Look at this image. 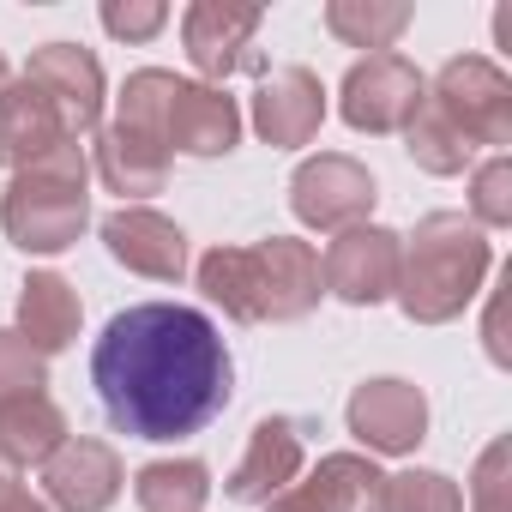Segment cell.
<instances>
[{
    "label": "cell",
    "mask_w": 512,
    "mask_h": 512,
    "mask_svg": "<svg viewBox=\"0 0 512 512\" xmlns=\"http://www.w3.org/2000/svg\"><path fill=\"white\" fill-rule=\"evenodd\" d=\"M0 512H49V506L19 482V470H13L7 458H0Z\"/></svg>",
    "instance_id": "obj_30"
},
{
    "label": "cell",
    "mask_w": 512,
    "mask_h": 512,
    "mask_svg": "<svg viewBox=\"0 0 512 512\" xmlns=\"http://www.w3.org/2000/svg\"><path fill=\"white\" fill-rule=\"evenodd\" d=\"M488 266H494L488 235L464 211H434V217L416 223V235L404 247L392 296H398V308L416 326H446V320H458L476 302Z\"/></svg>",
    "instance_id": "obj_3"
},
{
    "label": "cell",
    "mask_w": 512,
    "mask_h": 512,
    "mask_svg": "<svg viewBox=\"0 0 512 512\" xmlns=\"http://www.w3.org/2000/svg\"><path fill=\"white\" fill-rule=\"evenodd\" d=\"M374 199H380V193H374V175H368L356 157H338V151L308 157V163L296 169V181H290L296 217H302L308 229H332V235L368 223Z\"/></svg>",
    "instance_id": "obj_7"
},
{
    "label": "cell",
    "mask_w": 512,
    "mask_h": 512,
    "mask_svg": "<svg viewBox=\"0 0 512 512\" xmlns=\"http://www.w3.org/2000/svg\"><path fill=\"white\" fill-rule=\"evenodd\" d=\"M260 7H241V0H199L181 19V37H187V61L205 73V79H229L235 67H247V43L260 31Z\"/></svg>",
    "instance_id": "obj_16"
},
{
    "label": "cell",
    "mask_w": 512,
    "mask_h": 512,
    "mask_svg": "<svg viewBox=\"0 0 512 512\" xmlns=\"http://www.w3.org/2000/svg\"><path fill=\"white\" fill-rule=\"evenodd\" d=\"M235 139H241L235 97L217 91V85L175 79L169 109H163V145H169V157L175 151H187V157H223V151H235Z\"/></svg>",
    "instance_id": "obj_12"
},
{
    "label": "cell",
    "mask_w": 512,
    "mask_h": 512,
    "mask_svg": "<svg viewBox=\"0 0 512 512\" xmlns=\"http://www.w3.org/2000/svg\"><path fill=\"white\" fill-rule=\"evenodd\" d=\"M25 79L61 109V121H67L73 139L97 127V115H103V67H97L91 49H79V43H49V49L31 55Z\"/></svg>",
    "instance_id": "obj_13"
},
{
    "label": "cell",
    "mask_w": 512,
    "mask_h": 512,
    "mask_svg": "<svg viewBox=\"0 0 512 512\" xmlns=\"http://www.w3.org/2000/svg\"><path fill=\"white\" fill-rule=\"evenodd\" d=\"M61 145H79L61 121V109L31 85V79H13L7 91H0V163H13V169H31L43 163L49 151Z\"/></svg>",
    "instance_id": "obj_17"
},
{
    "label": "cell",
    "mask_w": 512,
    "mask_h": 512,
    "mask_svg": "<svg viewBox=\"0 0 512 512\" xmlns=\"http://www.w3.org/2000/svg\"><path fill=\"white\" fill-rule=\"evenodd\" d=\"M19 338L37 350V356H55L79 338V290L55 272H37L25 278V296H19Z\"/></svg>",
    "instance_id": "obj_20"
},
{
    "label": "cell",
    "mask_w": 512,
    "mask_h": 512,
    "mask_svg": "<svg viewBox=\"0 0 512 512\" xmlns=\"http://www.w3.org/2000/svg\"><path fill=\"white\" fill-rule=\"evenodd\" d=\"M43 386H49L43 356H37L19 332H0V410L19 404V398H37Z\"/></svg>",
    "instance_id": "obj_26"
},
{
    "label": "cell",
    "mask_w": 512,
    "mask_h": 512,
    "mask_svg": "<svg viewBox=\"0 0 512 512\" xmlns=\"http://www.w3.org/2000/svg\"><path fill=\"white\" fill-rule=\"evenodd\" d=\"M121 482H127V470H121L115 446L85 440V434H67L61 452L43 464V488L61 512H103V506H115Z\"/></svg>",
    "instance_id": "obj_15"
},
{
    "label": "cell",
    "mask_w": 512,
    "mask_h": 512,
    "mask_svg": "<svg viewBox=\"0 0 512 512\" xmlns=\"http://www.w3.org/2000/svg\"><path fill=\"white\" fill-rule=\"evenodd\" d=\"M91 386L133 440H187L229 404L223 332L181 302H139L91 350Z\"/></svg>",
    "instance_id": "obj_1"
},
{
    "label": "cell",
    "mask_w": 512,
    "mask_h": 512,
    "mask_svg": "<svg viewBox=\"0 0 512 512\" xmlns=\"http://www.w3.org/2000/svg\"><path fill=\"white\" fill-rule=\"evenodd\" d=\"M133 500L145 512H205L211 500V470L199 458H157L133 476Z\"/></svg>",
    "instance_id": "obj_22"
},
{
    "label": "cell",
    "mask_w": 512,
    "mask_h": 512,
    "mask_svg": "<svg viewBox=\"0 0 512 512\" xmlns=\"http://www.w3.org/2000/svg\"><path fill=\"white\" fill-rule=\"evenodd\" d=\"M302 458H308V428L296 416H266L260 428L247 434V452L229 470L223 494L241 500V506H266L272 494H284L302 476Z\"/></svg>",
    "instance_id": "obj_9"
},
{
    "label": "cell",
    "mask_w": 512,
    "mask_h": 512,
    "mask_svg": "<svg viewBox=\"0 0 512 512\" xmlns=\"http://www.w3.org/2000/svg\"><path fill=\"white\" fill-rule=\"evenodd\" d=\"M97 175L121 199L163 193V181H169V145L151 139V133H139V127H127V121H109L97 133Z\"/></svg>",
    "instance_id": "obj_19"
},
{
    "label": "cell",
    "mask_w": 512,
    "mask_h": 512,
    "mask_svg": "<svg viewBox=\"0 0 512 512\" xmlns=\"http://www.w3.org/2000/svg\"><path fill=\"white\" fill-rule=\"evenodd\" d=\"M7 85H13V79H7V61H0V91H7Z\"/></svg>",
    "instance_id": "obj_31"
},
{
    "label": "cell",
    "mask_w": 512,
    "mask_h": 512,
    "mask_svg": "<svg viewBox=\"0 0 512 512\" xmlns=\"http://www.w3.org/2000/svg\"><path fill=\"white\" fill-rule=\"evenodd\" d=\"M103 247L139 278H157V284H175L187 272V235L151 211V205H121L103 217Z\"/></svg>",
    "instance_id": "obj_11"
},
{
    "label": "cell",
    "mask_w": 512,
    "mask_h": 512,
    "mask_svg": "<svg viewBox=\"0 0 512 512\" xmlns=\"http://www.w3.org/2000/svg\"><path fill=\"white\" fill-rule=\"evenodd\" d=\"M404 145H410V157L428 169V175H458L464 163H470V145L440 121V109L422 97V109L410 115V127H404Z\"/></svg>",
    "instance_id": "obj_24"
},
{
    "label": "cell",
    "mask_w": 512,
    "mask_h": 512,
    "mask_svg": "<svg viewBox=\"0 0 512 512\" xmlns=\"http://www.w3.org/2000/svg\"><path fill=\"white\" fill-rule=\"evenodd\" d=\"M61 440H67V416H61V404L49 392L19 398V404L0 410V458H7L13 470L19 464H49L61 452Z\"/></svg>",
    "instance_id": "obj_21"
},
{
    "label": "cell",
    "mask_w": 512,
    "mask_h": 512,
    "mask_svg": "<svg viewBox=\"0 0 512 512\" xmlns=\"http://www.w3.org/2000/svg\"><path fill=\"white\" fill-rule=\"evenodd\" d=\"M422 97H428V85L404 55H368L344 73L338 109L356 133H404L410 115L422 109Z\"/></svg>",
    "instance_id": "obj_6"
},
{
    "label": "cell",
    "mask_w": 512,
    "mask_h": 512,
    "mask_svg": "<svg viewBox=\"0 0 512 512\" xmlns=\"http://www.w3.org/2000/svg\"><path fill=\"white\" fill-rule=\"evenodd\" d=\"M326 25H332V37H344L350 49L392 55V43H398L404 25H410V7H380V0H332V7H326Z\"/></svg>",
    "instance_id": "obj_23"
},
{
    "label": "cell",
    "mask_w": 512,
    "mask_h": 512,
    "mask_svg": "<svg viewBox=\"0 0 512 512\" xmlns=\"http://www.w3.org/2000/svg\"><path fill=\"white\" fill-rule=\"evenodd\" d=\"M169 25V7H157V0H109L103 7V31L109 37H127V43H145V37H157Z\"/></svg>",
    "instance_id": "obj_28"
},
{
    "label": "cell",
    "mask_w": 512,
    "mask_h": 512,
    "mask_svg": "<svg viewBox=\"0 0 512 512\" xmlns=\"http://www.w3.org/2000/svg\"><path fill=\"white\" fill-rule=\"evenodd\" d=\"M199 290L241 326L260 320H302L320 308L326 278L320 253L296 235H272L260 247H211L199 260Z\"/></svg>",
    "instance_id": "obj_2"
},
{
    "label": "cell",
    "mask_w": 512,
    "mask_h": 512,
    "mask_svg": "<svg viewBox=\"0 0 512 512\" xmlns=\"http://www.w3.org/2000/svg\"><path fill=\"white\" fill-rule=\"evenodd\" d=\"M380 512H464V494L440 470H398L380 482Z\"/></svg>",
    "instance_id": "obj_25"
},
{
    "label": "cell",
    "mask_w": 512,
    "mask_h": 512,
    "mask_svg": "<svg viewBox=\"0 0 512 512\" xmlns=\"http://www.w3.org/2000/svg\"><path fill=\"white\" fill-rule=\"evenodd\" d=\"M398 260H404V241L380 223H356L344 229L332 247H326V260H320V278L338 302L350 308H374L398 290Z\"/></svg>",
    "instance_id": "obj_8"
},
{
    "label": "cell",
    "mask_w": 512,
    "mask_h": 512,
    "mask_svg": "<svg viewBox=\"0 0 512 512\" xmlns=\"http://www.w3.org/2000/svg\"><path fill=\"white\" fill-rule=\"evenodd\" d=\"M380 470L362 452H326L302 482L266 500V512H380Z\"/></svg>",
    "instance_id": "obj_10"
},
{
    "label": "cell",
    "mask_w": 512,
    "mask_h": 512,
    "mask_svg": "<svg viewBox=\"0 0 512 512\" xmlns=\"http://www.w3.org/2000/svg\"><path fill=\"white\" fill-rule=\"evenodd\" d=\"M470 500H476V512H506V440H494V446L476 458Z\"/></svg>",
    "instance_id": "obj_29"
},
{
    "label": "cell",
    "mask_w": 512,
    "mask_h": 512,
    "mask_svg": "<svg viewBox=\"0 0 512 512\" xmlns=\"http://www.w3.org/2000/svg\"><path fill=\"white\" fill-rule=\"evenodd\" d=\"M85 181H91V163H85L79 145H61L43 163L13 169V187H7V199H0V223H7L13 247H25V253L73 247L85 235V223H91Z\"/></svg>",
    "instance_id": "obj_4"
},
{
    "label": "cell",
    "mask_w": 512,
    "mask_h": 512,
    "mask_svg": "<svg viewBox=\"0 0 512 512\" xmlns=\"http://www.w3.org/2000/svg\"><path fill=\"white\" fill-rule=\"evenodd\" d=\"M428 103L440 109V121L476 151V145H506L512 139V79L482 61V55H458L440 67Z\"/></svg>",
    "instance_id": "obj_5"
},
{
    "label": "cell",
    "mask_w": 512,
    "mask_h": 512,
    "mask_svg": "<svg viewBox=\"0 0 512 512\" xmlns=\"http://www.w3.org/2000/svg\"><path fill=\"white\" fill-rule=\"evenodd\" d=\"M350 434L368 452H416L428 434V398L410 380H368L350 398Z\"/></svg>",
    "instance_id": "obj_14"
},
{
    "label": "cell",
    "mask_w": 512,
    "mask_h": 512,
    "mask_svg": "<svg viewBox=\"0 0 512 512\" xmlns=\"http://www.w3.org/2000/svg\"><path fill=\"white\" fill-rule=\"evenodd\" d=\"M320 121H326V91L308 67H278L260 85V97H253V127H260L266 145H284V151L308 145Z\"/></svg>",
    "instance_id": "obj_18"
},
{
    "label": "cell",
    "mask_w": 512,
    "mask_h": 512,
    "mask_svg": "<svg viewBox=\"0 0 512 512\" xmlns=\"http://www.w3.org/2000/svg\"><path fill=\"white\" fill-rule=\"evenodd\" d=\"M470 223L482 229H500V223H512V163L506 157H488L482 169H476V181H470Z\"/></svg>",
    "instance_id": "obj_27"
}]
</instances>
